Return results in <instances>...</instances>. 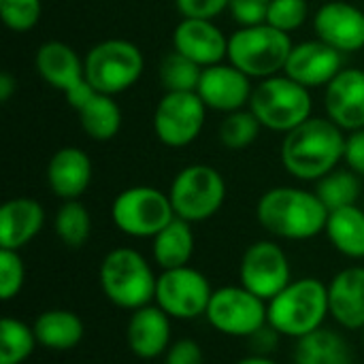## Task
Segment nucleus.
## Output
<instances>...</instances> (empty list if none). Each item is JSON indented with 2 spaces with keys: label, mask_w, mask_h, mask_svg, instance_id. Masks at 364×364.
<instances>
[{
  "label": "nucleus",
  "mask_w": 364,
  "mask_h": 364,
  "mask_svg": "<svg viewBox=\"0 0 364 364\" xmlns=\"http://www.w3.org/2000/svg\"><path fill=\"white\" fill-rule=\"evenodd\" d=\"M269 2H271V0H269Z\"/></svg>",
  "instance_id": "obj_44"
},
{
  "label": "nucleus",
  "mask_w": 364,
  "mask_h": 364,
  "mask_svg": "<svg viewBox=\"0 0 364 364\" xmlns=\"http://www.w3.org/2000/svg\"><path fill=\"white\" fill-rule=\"evenodd\" d=\"M164 364H205V354L194 339H179L166 350Z\"/></svg>",
  "instance_id": "obj_39"
},
{
  "label": "nucleus",
  "mask_w": 364,
  "mask_h": 364,
  "mask_svg": "<svg viewBox=\"0 0 364 364\" xmlns=\"http://www.w3.org/2000/svg\"><path fill=\"white\" fill-rule=\"evenodd\" d=\"M26 284V267L15 250L0 247V299L11 301L15 299Z\"/></svg>",
  "instance_id": "obj_36"
},
{
  "label": "nucleus",
  "mask_w": 364,
  "mask_h": 364,
  "mask_svg": "<svg viewBox=\"0 0 364 364\" xmlns=\"http://www.w3.org/2000/svg\"><path fill=\"white\" fill-rule=\"evenodd\" d=\"M53 228L58 239L70 247L77 250L83 243H87L90 232H92V218L87 207L81 200H64L62 207L55 213Z\"/></svg>",
  "instance_id": "obj_31"
},
{
  "label": "nucleus",
  "mask_w": 364,
  "mask_h": 364,
  "mask_svg": "<svg viewBox=\"0 0 364 364\" xmlns=\"http://www.w3.org/2000/svg\"><path fill=\"white\" fill-rule=\"evenodd\" d=\"M175 218L168 194L151 186H132L111 203L115 228L134 239H154Z\"/></svg>",
  "instance_id": "obj_9"
},
{
  "label": "nucleus",
  "mask_w": 364,
  "mask_h": 364,
  "mask_svg": "<svg viewBox=\"0 0 364 364\" xmlns=\"http://www.w3.org/2000/svg\"><path fill=\"white\" fill-rule=\"evenodd\" d=\"M250 109L262 128L286 134L311 117L314 102L305 85L288 75H275L258 81L250 98Z\"/></svg>",
  "instance_id": "obj_6"
},
{
  "label": "nucleus",
  "mask_w": 364,
  "mask_h": 364,
  "mask_svg": "<svg viewBox=\"0 0 364 364\" xmlns=\"http://www.w3.org/2000/svg\"><path fill=\"white\" fill-rule=\"evenodd\" d=\"M239 279L243 288L269 303L292 282V267L275 241H256L241 258Z\"/></svg>",
  "instance_id": "obj_13"
},
{
  "label": "nucleus",
  "mask_w": 364,
  "mask_h": 364,
  "mask_svg": "<svg viewBox=\"0 0 364 364\" xmlns=\"http://www.w3.org/2000/svg\"><path fill=\"white\" fill-rule=\"evenodd\" d=\"M68 105L77 111L83 132L94 141H111L122 128V109L113 96L96 92L90 83L66 96Z\"/></svg>",
  "instance_id": "obj_20"
},
{
  "label": "nucleus",
  "mask_w": 364,
  "mask_h": 364,
  "mask_svg": "<svg viewBox=\"0 0 364 364\" xmlns=\"http://www.w3.org/2000/svg\"><path fill=\"white\" fill-rule=\"evenodd\" d=\"M173 49L207 68L228 58V36L213 19L183 17L173 32Z\"/></svg>",
  "instance_id": "obj_17"
},
{
  "label": "nucleus",
  "mask_w": 364,
  "mask_h": 364,
  "mask_svg": "<svg viewBox=\"0 0 364 364\" xmlns=\"http://www.w3.org/2000/svg\"><path fill=\"white\" fill-rule=\"evenodd\" d=\"M314 32L341 53L360 51L364 47V11L352 2L331 0L316 11Z\"/></svg>",
  "instance_id": "obj_15"
},
{
  "label": "nucleus",
  "mask_w": 364,
  "mask_h": 364,
  "mask_svg": "<svg viewBox=\"0 0 364 364\" xmlns=\"http://www.w3.org/2000/svg\"><path fill=\"white\" fill-rule=\"evenodd\" d=\"M346 154V134L328 117H309L286 132L279 149L288 175L301 181H318L339 166Z\"/></svg>",
  "instance_id": "obj_1"
},
{
  "label": "nucleus",
  "mask_w": 364,
  "mask_h": 364,
  "mask_svg": "<svg viewBox=\"0 0 364 364\" xmlns=\"http://www.w3.org/2000/svg\"><path fill=\"white\" fill-rule=\"evenodd\" d=\"M17 92V81L13 75L2 73L0 75V102H9L13 98V94Z\"/></svg>",
  "instance_id": "obj_41"
},
{
  "label": "nucleus",
  "mask_w": 364,
  "mask_h": 364,
  "mask_svg": "<svg viewBox=\"0 0 364 364\" xmlns=\"http://www.w3.org/2000/svg\"><path fill=\"white\" fill-rule=\"evenodd\" d=\"M341 70H343V53L333 49L324 41L316 38L292 47L284 75L311 90V87L328 85Z\"/></svg>",
  "instance_id": "obj_16"
},
{
  "label": "nucleus",
  "mask_w": 364,
  "mask_h": 364,
  "mask_svg": "<svg viewBox=\"0 0 364 364\" xmlns=\"http://www.w3.org/2000/svg\"><path fill=\"white\" fill-rule=\"evenodd\" d=\"M32 328L38 346L51 352L75 350L85 337L83 320L70 309H47L34 320Z\"/></svg>",
  "instance_id": "obj_25"
},
{
  "label": "nucleus",
  "mask_w": 364,
  "mask_h": 364,
  "mask_svg": "<svg viewBox=\"0 0 364 364\" xmlns=\"http://www.w3.org/2000/svg\"><path fill=\"white\" fill-rule=\"evenodd\" d=\"M177 218L194 224L213 218L226 200V181L209 164H190L181 168L168 190Z\"/></svg>",
  "instance_id": "obj_8"
},
{
  "label": "nucleus",
  "mask_w": 364,
  "mask_h": 364,
  "mask_svg": "<svg viewBox=\"0 0 364 364\" xmlns=\"http://www.w3.org/2000/svg\"><path fill=\"white\" fill-rule=\"evenodd\" d=\"M213 288L209 279L198 271L188 267L168 269L158 275L154 303L164 309L173 320H194L205 316Z\"/></svg>",
  "instance_id": "obj_11"
},
{
  "label": "nucleus",
  "mask_w": 364,
  "mask_h": 364,
  "mask_svg": "<svg viewBox=\"0 0 364 364\" xmlns=\"http://www.w3.org/2000/svg\"><path fill=\"white\" fill-rule=\"evenodd\" d=\"M179 13L183 17H198V19H215L224 13L230 0H175Z\"/></svg>",
  "instance_id": "obj_38"
},
{
  "label": "nucleus",
  "mask_w": 364,
  "mask_h": 364,
  "mask_svg": "<svg viewBox=\"0 0 364 364\" xmlns=\"http://www.w3.org/2000/svg\"><path fill=\"white\" fill-rule=\"evenodd\" d=\"M171 320L173 318L156 303L132 311L126 326L128 350L141 360H154L164 356L173 343Z\"/></svg>",
  "instance_id": "obj_18"
},
{
  "label": "nucleus",
  "mask_w": 364,
  "mask_h": 364,
  "mask_svg": "<svg viewBox=\"0 0 364 364\" xmlns=\"http://www.w3.org/2000/svg\"><path fill=\"white\" fill-rule=\"evenodd\" d=\"M207 107L196 92H166L154 111V132L166 147L192 145L205 128Z\"/></svg>",
  "instance_id": "obj_12"
},
{
  "label": "nucleus",
  "mask_w": 364,
  "mask_h": 364,
  "mask_svg": "<svg viewBox=\"0 0 364 364\" xmlns=\"http://www.w3.org/2000/svg\"><path fill=\"white\" fill-rule=\"evenodd\" d=\"M34 66L41 75V79L60 90L64 96H70L73 92L81 90L85 81V64L77 55V51L62 43V41H47L36 49Z\"/></svg>",
  "instance_id": "obj_21"
},
{
  "label": "nucleus",
  "mask_w": 364,
  "mask_h": 364,
  "mask_svg": "<svg viewBox=\"0 0 364 364\" xmlns=\"http://www.w3.org/2000/svg\"><path fill=\"white\" fill-rule=\"evenodd\" d=\"M194 247L196 241L192 224L177 215L151 239V256L162 271L188 267L194 256Z\"/></svg>",
  "instance_id": "obj_26"
},
{
  "label": "nucleus",
  "mask_w": 364,
  "mask_h": 364,
  "mask_svg": "<svg viewBox=\"0 0 364 364\" xmlns=\"http://www.w3.org/2000/svg\"><path fill=\"white\" fill-rule=\"evenodd\" d=\"M307 0H271L267 11V23L290 34L307 21Z\"/></svg>",
  "instance_id": "obj_34"
},
{
  "label": "nucleus",
  "mask_w": 364,
  "mask_h": 364,
  "mask_svg": "<svg viewBox=\"0 0 364 364\" xmlns=\"http://www.w3.org/2000/svg\"><path fill=\"white\" fill-rule=\"evenodd\" d=\"M343 162L348 164L350 171L364 177V128L354 130L346 136V154Z\"/></svg>",
  "instance_id": "obj_40"
},
{
  "label": "nucleus",
  "mask_w": 364,
  "mask_h": 364,
  "mask_svg": "<svg viewBox=\"0 0 364 364\" xmlns=\"http://www.w3.org/2000/svg\"><path fill=\"white\" fill-rule=\"evenodd\" d=\"M38 346L34 328L17 318L0 320V364H23Z\"/></svg>",
  "instance_id": "obj_30"
},
{
  "label": "nucleus",
  "mask_w": 364,
  "mask_h": 364,
  "mask_svg": "<svg viewBox=\"0 0 364 364\" xmlns=\"http://www.w3.org/2000/svg\"><path fill=\"white\" fill-rule=\"evenodd\" d=\"M235 364H279V363H275V360H273V358H269V356L254 354V356H247V358H241V360H237Z\"/></svg>",
  "instance_id": "obj_42"
},
{
  "label": "nucleus",
  "mask_w": 364,
  "mask_h": 364,
  "mask_svg": "<svg viewBox=\"0 0 364 364\" xmlns=\"http://www.w3.org/2000/svg\"><path fill=\"white\" fill-rule=\"evenodd\" d=\"M49 190L62 200H79L92 183V160L81 147L58 149L47 164Z\"/></svg>",
  "instance_id": "obj_22"
},
{
  "label": "nucleus",
  "mask_w": 364,
  "mask_h": 364,
  "mask_svg": "<svg viewBox=\"0 0 364 364\" xmlns=\"http://www.w3.org/2000/svg\"><path fill=\"white\" fill-rule=\"evenodd\" d=\"M294 364H352V348L346 337L322 326L296 339Z\"/></svg>",
  "instance_id": "obj_27"
},
{
  "label": "nucleus",
  "mask_w": 364,
  "mask_h": 364,
  "mask_svg": "<svg viewBox=\"0 0 364 364\" xmlns=\"http://www.w3.org/2000/svg\"><path fill=\"white\" fill-rule=\"evenodd\" d=\"M294 43L290 34L269 26L239 28L228 36V62L252 79H269L284 73Z\"/></svg>",
  "instance_id": "obj_5"
},
{
  "label": "nucleus",
  "mask_w": 364,
  "mask_h": 364,
  "mask_svg": "<svg viewBox=\"0 0 364 364\" xmlns=\"http://www.w3.org/2000/svg\"><path fill=\"white\" fill-rule=\"evenodd\" d=\"M252 77H247L243 70L232 66L230 62L213 64L203 68L196 94L205 102L207 109L232 113L239 109L250 107L252 98Z\"/></svg>",
  "instance_id": "obj_14"
},
{
  "label": "nucleus",
  "mask_w": 364,
  "mask_h": 364,
  "mask_svg": "<svg viewBox=\"0 0 364 364\" xmlns=\"http://www.w3.org/2000/svg\"><path fill=\"white\" fill-rule=\"evenodd\" d=\"M228 11L232 19L239 23V28L267 23L269 0H230Z\"/></svg>",
  "instance_id": "obj_37"
},
{
  "label": "nucleus",
  "mask_w": 364,
  "mask_h": 364,
  "mask_svg": "<svg viewBox=\"0 0 364 364\" xmlns=\"http://www.w3.org/2000/svg\"><path fill=\"white\" fill-rule=\"evenodd\" d=\"M314 192L318 194V198L324 203L328 211L358 205V198L363 196L360 175H356L350 168H335L316 181Z\"/></svg>",
  "instance_id": "obj_29"
},
{
  "label": "nucleus",
  "mask_w": 364,
  "mask_h": 364,
  "mask_svg": "<svg viewBox=\"0 0 364 364\" xmlns=\"http://www.w3.org/2000/svg\"><path fill=\"white\" fill-rule=\"evenodd\" d=\"M85 81L100 94L117 96L139 83L145 70L141 49L126 38H107L96 43L85 60Z\"/></svg>",
  "instance_id": "obj_7"
},
{
  "label": "nucleus",
  "mask_w": 364,
  "mask_h": 364,
  "mask_svg": "<svg viewBox=\"0 0 364 364\" xmlns=\"http://www.w3.org/2000/svg\"><path fill=\"white\" fill-rule=\"evenodd\" d=\"M333 247L352 260L364 258V209L358 205L335 209L328 213L324 228Z\"/></svg>",
  "instance_id": "obj_28"
},
{
  "label": "nucleus",
  "mask_w": 364,
  "mask_h": 364,
  "mask_svg": "<svg viewBox=\"0 0 364 364\" xmlns=\"http://www.w3.org/2000/svg\"><path fill=\"white\" fill-rule=\"evenodd\" d=\"M200 75L203 66L175 49L160 62V83L166 92H196Z\"/></svg>",
  "instance_id": "obj_32"
},
{
  "label": "nucleus",
  "mask_w": 364,
  "mask_h": 364,
  "mask_svg": "<svg viewBox=\"0 0 364 364\" xmlns=\"http://www.w3.org/2000/svg\"><path fill=\"white\" fill-rule=\"evenodd\" d=\"M328 316V284L318 277L292 279L267 303L269 326L294 341L322 328Z\"/></svg>",
  "instance_id": "obj_3"
},
{
  "label": "nucleus",
  "mask_w": 364,
  "mask_h": 364,
  "mask_svg": "<svg viewBox=\"0 0 364 364\" xmlns=\"http://www.w3.org/2000/svg\"><path fill=\"white\" fill-rule=\"evenodd\" d=\"M331 318L346 331L364 328V267H348L328 282Z\"/></svg>",
  "instance_id": "obj_23"
},
{
  "label": "nucleus",
  "mask_w": 364,
  "mask_h": 364,
  "mask_svg": "<svg viewBox=\"0 0 364 364\" xmlns=\"http://www.w3.org/2000/svg\"><path fill=\"white\" fill-rule=\"evenodd\" d=\"M326 117L343 132L364 128V70L343 68L324 92Z\"/></svg>",
  "instance_id": "obj_19"
},
{
  "label": "nucleus",
  "mask_w": 364,
  "mask_h": 364,
  "mask_svg": "<svg viewBox=\"0 0 364 364\" xmlns=\"http://www.w3.org/2000/svg\"><path fill=\"white\" fill-rule=\"evenodd\" d=\"M363 339H364V328H363Z\"/></svg>",
  "instance_id": "obj_43"
},
{
  "label": "nucleus",
  "mask_w": 364,
  "mask_h": 364,
  "mask_svg": "<svg viewBox=\"0 0 364 364\" xmlns=\"http://www.w3.org/2000/svg\"><path fill=\"white\" fill-rule=\"evenodd\" d=\"M205 318L218 333L245 339L269 324L267 301L243 286H224L213 290Z\"/></svg>",
  "instance_id": "obj_10"
},
{
  "label": "nucleus",
  "mask_w": 364,
  "mask_h": 364,
  "mask_svg": "<svg viewBox=\"0 0 364 364\" xmlns=\"http://www.w3.org/2000/svg\"><path fill=\"white\" fill-rule=\"evenodd\" d=\"M45 226V209L38 200L17 196L0 207V247L19 252Z\"/></svg>",
  "instance_id": "obj_24"
},
{
  "label": "nucleus",
  "mask_w": 364,
  "mask_h": 364,
  "mask_svg": "<svg viewBox=\"0 0 364 364\" xmlns=\"http://www.w3.org/2000/svg\"><path fill=\"white\" fill-rule=\"evenodd\" d=\"M98 282L109 303L126 311L151 305L156 299L158 275L147 258L132 247L111 250L100 262Z\"/></svg>",
  "instance_id": "obj_4"
},
{
  "label": "nucleus",
  "mask_w": 364,
  "mask_h": 364,
  "mask_svg": "<svg viewBox=\"0 0 364 364\" xmlns=\"http://www.w3.org/2000/svg\"><path fill=\"white\" fill-rule=\"evenodd\" d=\"M328 209L316 192L279 186L264 192L256 205L260 226L273 237L288 241H307L324 232Z\"/></svg>",
  "instance_id": "obj_2"
},
{
  "label": "nucleus",
  "mask_w": 364,
  "mask_h": 364,
  "mask_svg": "<svg viewBox=\"0 0 364 364\" xmlns=\"http://www.w3.org/2000/svg\"><path fill=\"white\" fill-rule=\"evenodd\" d=\"M0 17L13 32H28L41 19V0H0Z\"/></svg>",
  "instance_id": "obj_35"
},
{
  "label": "nucleus",
  "mask_w": 364,
  "mask_h": 364,
  "mask_svg": "<svg viewBox=\"0 0 364 364\" xmlns=\"http://www.w3.org/2000/svg\"><path fill=\"white\" fill-rule=\"evenodd\" d=\"M260 128H262V124L258 122V117L247 107V109L226 113V117L220 124L218 136H220V143L224 147H228L232 151H239V149L250 147L258 139Z\"/></svg>",
  "instance_id": "obj_33"
}]
</instances>
